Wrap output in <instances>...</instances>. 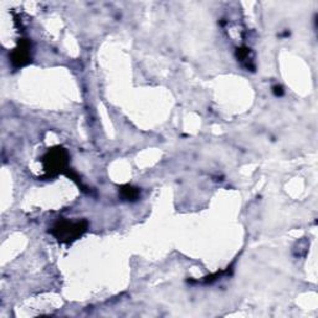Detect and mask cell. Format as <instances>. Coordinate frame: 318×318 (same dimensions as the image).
<instances>
[{"label":"cell","instance_id":"2","mask_svg":"<svg viewBox=\"0 0 318 318\" xmlns=\"http://www.w3.org/2000/svg\"><path fill=\"white\" fill-rule=\"evenodd\" d=\"M88 229V222L86 220H62L56 221L50 229V234L61 244L69 245L80 239Z\"/></svg>","mask_w":318,"mask_h":318},{"label":"cell","instance_id":"7","mask_svg":"<svg viewBox=\"0 0 318 318\" xmlns=\"http://www.w3.org/2000/svg\"><path fill=\"white\" fill-rule=\"evenodd\" d=\"M272 92H274V95L276 97H281L282 95H283V88H282V86H280V85H276V86H274L272 87Z\"/></svg>","mask_w":318,"mask_h":318},{"label":"cell","instance_id":"1","mask_svg":"<svg viewBox=\"0 0 318 318\" xmlns=\"http://www.w3.org/2000/svg\"><path fill=\"white\" fill-rule=\"evenodd\" d=\"M69 153L63 147L56 146L53 147L42 155L41 163L44 166L45 177L44 178H55L60 174H71V170L69 168Z\"/></svg>","mask_w":318,"mask_h":318},{"label":"cell","instance_id":"3","mask_svg":"<svg viewBox=\"0 0 318 318\" xmlns=\"http://www.w3.org/2000/svg\"><path fill=\"white\" fill-rule=\"evenodd\" d=\"M31 61V42L29 39H21L18 46L11 51L10 62L14 69H21Z\"/></svg>","mask_w":318,"mask_h":318},{"label":"cell","instance_id":"4","mask_svg":"<svg viewBox=\"0 0 318 318\" xmlns=\"http://www.w3.org/2000/svg\"><path fill=\"white\" fill-rule=\"evenodd\" d=\"M235 56L238 59V61L244 66L246 70L254 71L255 66H254V59H253V53H251V49L247 46H241L238 48L235 51Z\"/></svg>","mask_w":318,"mask_h":318},{"label":"cell","instance_id":"5","mask_svg":"<svg viewBox=\"0 0 318 318\" xmlns=\"http://www.w3.org/2000/svg\"><path fill=\"white\" fill-rule=\"evenodd\" d=\"M118 193H120V196L122 200L129 201V203L137 201L141 196L140 188L133 187L131 186V184H124V186H121Z\"/></svg>","mask_w":318,"mask_h":318},{"label":"cell","instance_id":"6","mask_svg":"<svg viewBox=\"0 0 318 318\" xmlns=\"http://www.w3.org/2000/svg\"><path fill=\"white\" fill-rule=\"evenodd\" d=\"M231 270H233V268H231V266H230V267H228L226 270L218 271V272L210 275V276L203 277V279H201L200 281H196V282H198V283L201 282V283H204V285H209V283H213V282L218 281V280L221 279L222 276H226V275H229V271H231Z\"/></svg>","mask_w":318,"mask_h":318}]
</instances>
